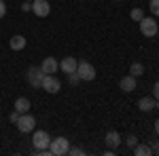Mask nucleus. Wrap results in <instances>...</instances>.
Listing matches in <instances>:
<instances>
[{
    "instance_id": "6ab92c4d",
    "label": "nucleus",
    "mask_w": 159,
    "mask_h": 156,
    "mask_svg": "<svg viewBox=\"0 0 159 156\" xmlns=\"http://www.w3.org/2000/svg\"><path fill=\"white\" fill-rule=\"evenodd\" d=\"M148 6H151V13H153L155 17H159V0H151Z\"/></svg>"
},
{
    "instance_id": "c756f323",
    "label": "nucleus",
    "mask_w": 159,
    "mask_h": 156,
    "mask_svg": "<svg viewBox=\"0 0 159 156\" xmlns=\"http://www.w3.org/2000/svg\"><path fill=\"white\" fill-rule=\"evenodd\" d=\"M28 2H32V0H28Z\"/></svg>"
},
{
    "instance_id": "a211bd4d",
    "label": "nucleus",
    "mask_w": 159,
    "mask_h": 156,
    "mask_svg": "<svg viewBox=\"0 0 159 156\" xmlns=\"http://www.w3.org/2000/svg\"><path fill=\"white\" fill-rule=\"evenodd\" d=\"M129 17H132L134 21H140V19H142L144 15H142V11H140V9H132V13H129Z\"/></svg>"
},
{
    "instance_id": "a878e982",
    "label": "nucleus",
    "mask_w": 159,
    "mask_h": 156,
    "mask_svg": "<svg viewBox=\"0 0 159 156\" xmlns=\"http://www.w3.org/2000/svg\"><path fill=\"white\" fill-rule=\"evenodd\" d=\"M151 152H153V154H159V144H157V141L151 144Z\"/></svg>"
},
{
    "instance_id": "c85d7f7f",
    "label": "nucleus",
    "mask_w": 159,
    "mask_h": 156,
    "mask_svg": "<svg viewBox=\"0 0 159 156\" xmlns=\"http://www.w3.org/2000/svg\"><path fill=\"white\" fill-rule=\"evenodd\" d=\"M115 2H121V0H115Z\"/></svg>"
},
{
    "instance_id": "aec40b11",
    "label": "nucleus",
    "mask_w": 159,
    "mask_h": 156,
    "mask_svg": "<svg viewBox=\"0 0 159 156\" xmlns=\"http://www.w3.org/2000/svg\"><path fill=\"white\" fill-rule=\"evenodd\" d=\"M68 80H70V84H76L79 80H81V76H79L76 72H70V74H68Z\"/></svg>"
},
{
    "instance_id": "7ed1b4c3",
    "label": "nucleus",
    "mask_w": 159,
    "mask_h": 156,
    "mask_svg": "<svg viewBox=\"0 0 159 156\" xmlns=\"http://www.w3.org/2000/svg\"><path fill=\"white\" fill-rule=\"evenodd\" d=\"M34 124H36V120H34V116H32L30 112L19 114V118H17V129L21 133H32L34 131Z\"/></svg>"
},
{
    "instance_id": "9b49d317",
    "label": "nucleus",
    "mask_w": 159,
    "mask_h": 156,
    "mask_svg": "<svg viewBox=\"0 0 159 156\" xmlns=\"http://www.w3.org/2000/svg\"><path fill=\"white\" fill-rule=\"evenodd\" d=\"M76 65H79V61L74 59V57H64L60 61V68L64 74H70V72H76Z\"/></svg>"
},
{
    "instance_id": "412c9836",
    "label": "nucleus",
    "mask_w": 159,
    "mask_h": 156,
    "mask_svg": "<svg viewBox=\"0 0 159 156\" xmlns=\"http://www.w3.org/2000/svg\"><path fill=\"white\" fill-rule=\"evenodd\" d=\"M68 154H72V156H81V154H85V150H81V148H70V150H68Z\"/></svg>"
},
{
    "instance_id": "2eb2a0df",
    "label": "nucleus",
    "mask_w": 159,
    "mask_h": 156,
    "mask_svg": "<svg viewBox=\"0 0 159 156\" xmlns=\"http://www.w3.org/2000/svg\"><path fill=\"white\" fill-rule=\"evenodd\" d=\"M9 44H11V48H13V51H21V48L25 47V38L17 34V36H13L11 40H9Z\"/></svg>"
},
{
    "instance_id": "0eeeda50",
    "label": "nucleus",
    "mask_w": 159,
    "mask_h": 156,
    "mask_svg": "<svg viewBox=\"0 0 159 156\" xmlns=\"http://www.w3.org/2000/svg\"><path fill=\"white\" fill-rule=\"evenodd\" d=\"M25 78H28V82H30V86H34V89H38V86L43 84L45 72H43L40 68H30V70H28V74H25Z\"/></svg>"
},
{
    "instance_id": "7c9ffc66",
    "label": "nucleus",
    "mask_w": 159,
    "mask_h": 156,
    "mask_svg": "<svg viewBox=\"0 0 159 156\" xmlns=\"http://www.w3.org/2000/svg\"><path fill=\"white\" fill-rule=\"evenodd\" d=\"M157 144H159V141H157Z\"/></svg>"
},
{
    "instance_id": "393cba45",
    "label": "nucleus",
    "mask_w": 159,
    "mask_h": 156,
    "mask_svg": "<svg viewBox=\"0 0 159 156\" xmlns=\"http://www.w3.org/2000/svg\"><path fill=\"white\" fill-rule=\"evenodd\" d=\"M17 118H19V112H17V110H15V112H13L11 116H9V120H11V122H15V124H17Z\"/></svg>"
},
{
    "instance_id": "423d86ee",
    "label": "nucleus",
    "mask_w": 159,
    "mask_h": 156,
    "mask_svg": "<svg viewBox=\"0 0 159 156\" xmlns=\"http://www.w3.org/2000/svg\"><path fill=\"white\" fill-rule=\"evenodd\" d=\"M32 144H34V150H47L51 144V137L47 131H34V137H32Z\"/></svg>"
},
{
    "instance_id": "9d476101",
    "label": "nucleus",
    "mask_w": 159,
    "mask_h": 156,
    "mask_svg": "<svg viewBox=\"0 0 159 156\" xmlns=\"http://www.w3.org/2000/svg\"><path fill=\"white\" fill-rule=\"evenodd\" d=\"M57 68H60V63L53 59V57H45L43 63H40V70H43L45 74H55V72H57Z\"/></svg>"
},
{
    "instance_id": "6e6552de",
    "label": "nucleus",
    "mask_w": 159,
    "mask_h": 156,
    "mask_svg": "<svg viewBox=\"0 0 159 156\" xmlns=\"http://www.w3.org/2000/svg\"><path fill=\"white\" fill-rule=\"evenodd\" d=\"M32 11L36 17H47L51 13V6L47 0H32Z\"/></svg>"
},
{
    "instance_id": "ddd939ff",
    "label": "nucleus",
    "mask_w": 159,
    "mask_h": 156,
    "mask_svg": "<svg viewBox=\"0 0 159 156\" xmlns=\"http://www.w3.org/2000/svg\"><path fill=\"white\" fill-rule=\"evenodd\" d=\"M138 108L142 110V112H151V110H155V97H153V95L142 97V99L138 101Z\"/></svg>"
},
{
    "instance_id": "f3484780",
    "label": "nucleus",
    "mask_w": 159,
    "mask_h": 156,
    "mask_svg": "<svg viewBox=\"0 0 159 156\" xmlns=\"http://www.w3.org/2000/svg\"><path fill=\"white\" fill-rule=\"evenodd\" d=\"M129 74L136 76V78H138V76H142V74H144V65H142V63H138V61L132 63V65H129Z\"/></svg>"
},
{
    "instance_id": "f8f14e48",
    "label": "nucleus",
    "mask_w": 159,
    "mask_h": 156,
    "mask_svg": "<svg viewBox=\"0 0 159 156\" xmlns=\"http://www.w3.org/2000/svg\"><path fill=\"white\" fill-rule=\"evenodd\" d=\"M104 141H106V145H108L110 150H117L119 144H121V135H119L117 131H108L106 137H104Z\"/></svg>"
},
{
    "instance_id": "cd10ccee",
    "label": "nucleus",
    "mask_w": 159,
    "mask_h": 156,
    "mask_svg": "<svg viewBox=\"0 0 159 156\" xmlns=\"http://www.w3.org/2000/svg\"><path fill=\"white\" fill-rule=\"evenodd\" d=\"M155 133H157V135H159V118L155 120Z\"/></svg>"
},
{
    "instance_id": "f03ea898",
    "label": "nucleus",
    "mask_w": 159,
    "mask_h": 156,
    "mask_svg": "<svg viewBox=\"0 0 159 156\" xmlns=\"http://www.w3.org/2000/svg\"><path fill=\"white\" fill-rule=\"evenodd\" d=\"M138 23H140V32H142L147 38H153L159 32V25H157V21H155L153 17H142Z\"/></svg>"
},
{
    "instance_id": "bb28decb",
    "label": "nucleus",
    "mask_w": 159,
    "mask_h": 156,
    "mask_svg": "<svg viewBox=\"0 0 159 156\" xmlns=\"http://www.w3.org/2000/svg\"><path fill=\"white\" fill-rule=\"evenodd\" d=\"M21 9H24V11H32V4H30V2H28V0H25L24 4H21Z\"/></svg>"
},
{
    "instance_id": "5701e85b",
    "label": "nucleus",
    "mask_w": 159,
    "mask_h": 156,
    "mask_svg": "<svg viewBox=\"0 0 159 156\" xmlns=\"http://www.w3.org/2000/svg\"><path fill=\"white\" fill-rule=\"evenodd\" d=\"M153 97H155V99H159V80L153 84Z\"/></svg>"
},
{
    "instance_id": "4be33fe9",
    "label": "nucleus",
    "mask_w": 159,
    "mask_h": 156,
    "mask_svg": "<svg viewBox=\"0 0 159 156\" xmlns=\"http://www.w3.org/2000/svg\"><path fill=\"white\" fill-rule=\"evenodd\" d=\"M7 15V4H4V0H0V19Z\"/></svg>"
},
{
    "instance_id": "b1692460",
    "label": "nucleus",
    "mask_w": 159,
    "mask_h": 156,
    "mask_svg": "<svg viewBox=\"0 0 159 156\" xmlns=\"http://www.w3.org/2000/svg\"><path fill=\"white\" fill-rule=\"evenodd\" d=\"M136 144H138V139H136L134 135H129V137H127V145H129V148H134Z\"/></svg>"
},
{
    "instance_id": "39448f33",
    "label": "nucleus",
    "mask_w": 159,
    "mask_h": 156,
    "mask_svg": "<svg viewBox=\"0 0 159 156\" xmlns=\"http://www.w3.org/2000/svg\"><path fill=\"white\" fill-rule=\"evenodd\" d=\"M76 74L81 76V80H93V78H96V68H93L89 61H79Z\"/></svg>"
},
{
    "instance_id": "dca6fc26",
    "label": "nucleus",
    "mask_w": 159,
    "mask_h": 156,
    "mask_svg": "<svg viewBox=\"0 0 159 156\" xmlns=\"http://www.w3.org/2000/svg\"><path fill=\"white\" fill-rule=\"evenodd\" d=\"M132 150H134L136 156H151L153 154V152H151V145H144V144H136Z\"/></svg>"
},
{
    "instance_id": "20e7f679",
    "label": "nucleus",
    "mask_w": 159,
    "mask_h": 156,
    "mask_svg": "<svg viewBox=\"0 0 159 156\" xmlns=\"http://www.w3.org/2000/svg\"><path fill=\"white\" fill-rule=\"evenodd\" d=\"M40 89H45L47 93L51 95H55V93H60L61 89V82L53 76V74H45V78H43V84H40Z\"/></svg>"
},
{
    "instance_id": "1a4fd4ad",
    "label": "nucleus",
    "mask_w": 159,
    "mask_h": 156,
    "mask_svg": "<svg viewBox=\"0 0 159 156\" xmlns=\"http://www.w3.org/2000/svg\"><path fill=\"white\" fill-rule=\"evenodd\" d=\"M119 89H121L123 93H132V91H136V76H123L121 80H119Z\"/></svg>"
},
{
    "instance_id": "f257e3e1",
    "label": "nucleus",
    "mask_w": 159,
    "mask_h": 156,
    "mask_svg": "<svg viewBox=\"0 0 159 156\" xmlns=\"http://www.w3.org/2000/svg\"><path fill=\"white\" fill-rule=\"evenodd\" d=\"M68 150H70V141H68L66 137H55V139H51V144H49L51 156H66Z\"/></svg>"
},
{
    "instance_id": "4468645a",
    "label": "nucleus",
    "mask_w": 159,
    "mask_h": 156,
    "mask_svg": "<svg viewBox=\"0 0 159 156\" xmlns=\"http://www.w3.org/2000/svg\"><path fill=\"white\" fill-rule=\"evenodd\" d=\"M15 110H17L19 114L30 112V99H25V97H17V99H15Z\"/></svg>"
}]
</instances>
